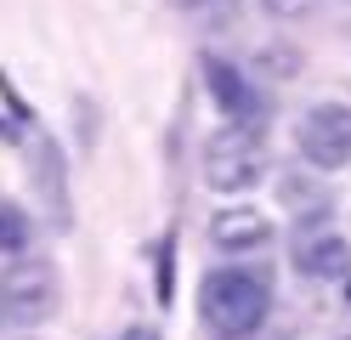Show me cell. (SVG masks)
I'll return each instance as SVG.
<instances>
[{"instance_id": "cell-1", "label": "cell", "mask_w": 351, "mask_h": 340, "mask_svg": "<svg viewBox=\"0 0 351 340\" xmlns=\"http://www.w3.org/2000/svg\"><path fill=\"white\" fill-rule=\"evenodd\" d=\"M199 312L215 340H250L272 312V278L261 267H215L199 289Z\"/></svg>"}, {"instance_id": "cell-2", "label": "cell", "mask_w": 351, "mask_h": 340, "mask_svg": "<svg viewBox=\"0 0 351 340\" xmlns=\"http://www.w3.org/2000/svg\"><path fill=\"white\" fill-rule=\"evenodd\" d=\"M261 176H267V136H261V125L227 120L204 142V181L215 193H244Z\"/></svg>"}, {"instance_id": "cell-3", "label": "cell", "mask_w": 351, "mask_h": 340, "mask_svg": "<svg viewBox=\"0 0 351 340\" xmlns=\"http://www.w3.org/2000/svg\"><path fill=\"white\" fill-rule=\"evenodd\" d=\"M0 312L12 317V324H46L57 312V267L46 256H17L6 267V278H0Z\"/></svg>"}, {"instance_id": "cell-4", "label": "cell", "mask_w": 351, "mask_h": 340, "mask_svg": "<svg viewBox=\"0 0 351 340\" xmlns=\"http://www.w3.org/2000/svg\"><path fill=\"white\" fill-rule=\"evenodd\" d=\"M295 148L306 165L317 170H340L351 165V102H317L300 113V131H295Z\"/></svg>"}, {"instance_id": "cell-5", "label": "cell", "mask_w": 351, "mask_h": 340, "mask_svg": "<svg viewBox=\"0 0 351 340\" xmlns=\"http://www.w3.org/2000/svg\"><path fill=\"white\" fill-rule=\"evenodd\" d=\"M29 176H34V193L46 204V221L57 227H74V193H69V159L51 142L46 131H29Z\"/></svg>"}, {"instance_id": "cell-6", "label": "cell", "mask_w": 351, "mask_h": 340, "mask_svg": "<svg viewBox=\"0 0 351 340\" xmlns=\"http://www.w3.org/2000/svg\"><path fill=\"white\" fill-rule=\"evenodd\" d=\"M295 267L306 272V278H346L351 272V244L335 233V227H323V221H300V233H295Z\"/></svg>"}, {"instance_id": "cell-7", "label": "cell", "mask_w": 351, "mask_h": 340, "mask_svg": "<svg viewBox=\"0 0 351 340\" xmlns=\"http://www.w3.org/2000/svg\"><path fill=\"white\" fill-rule=\"evenodd\" d=\"M204 85H210V97L221 102L227 120H244V125H261V120H267V97H261V91L238 74L227 57H204Z\"/></svg>"}, {"instance_id": "cell-8", "label": "cell", "mask_w": 351, "mask_h": 340, "mask_svg": "<svg viewBox=\"0 0 351 340\" xmlns=\"http://www.w3.org/2000/svg\"><path fill=\"white\" fill-rule=\"evenodd\" d=\"M210 244L221 249V256H250V249H267V244H272V221L261 216V210L232 204V210L210 216Z\"/></svg>"}, {"instance_id": "cell-9", "label": "cell", "mask_w": 351, "mask_h": 340, "mask_svg": "<svg viewBox=\"0 0 351 340\" xmlns=\"http://www.w3.org/2000/svg\"><path fill=\"white\" fill-rule=\"evenodd\" d=\"M278 193H283V204H289V210H295L300 221H328V193L317 188L312 176H300V181L289 176V181H283Z\"/></svg>"}, {"instance_id": "cell-10", "label": "cell", "mask_w": 351, "mask_h": 340, "mask_svg": "<svg viewBox=\"0 0 351 340\" xmlns=\"http://www.w3.org/2000/svg\"><path fill=\"white\" fill-rule=\"evenodd\" d=\"M23 244H29V221H23V210L0 204V249H6V256H17Z\"/></svg>"}, {"instance_id": "cell-11", "label": "cell", "mask_w": 351, "mask_h": 340, "mask_svg": "<svg viewBox=\"0 0 351 340\" xmlns=\"http://www.w3.org/2000/svg\"><path fill=\"white\" fill-rule=\"evenodd\" d=\"M232 6H238V0H187V12H199V17H210V23H227Z\"/></svg>"}, {"instance_id": "cell-12", "label": "cell", "mask_w": 351, "mask_h": 340, "mask_svg": "<svg viewBox=\"0 0 351 340\" xmlns=\"http://www.w3.org/2000/svg\"><path fill=\"white\" fill-rule=\"evenodd\" d=\"M312 6H317V0H267V12H272V17H306Z\"/></svg>"}, {"instance_id": "cell-13", "label": "cell", "mask_w": 351, "mask_h": 340, "mask_svg": "<svg viewBox=\"0 0 351 340\" xmlns=\"http://www.w3.org/2000/svg\"><path fill=\"white\" fill-rule=\"evenodd\" d=\"M125 340H153V335H147V329H130V335H125Z\"/></svg>"}]
</instances>
